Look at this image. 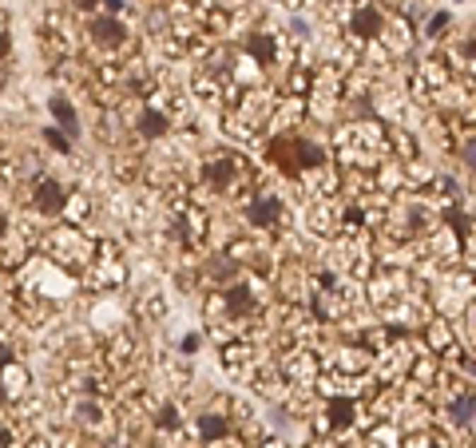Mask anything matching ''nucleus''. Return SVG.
I'll list each match as a JSON object with an SVG mask.
<instances>
[{
    "instance_id": "nucleus-21",
    "label": "nucleus",
    "mask_w": 476,
    "mask_h": 448,
    "mask_svg": "<svg viewBox=\"0 0 476 448\" xmlns=\"http://www.w3.org/2000/svg\"><path fill=\"white\" fill-rule=\"evenodd\" d=\"M28 448H44V444H28Z\"/></svg>"
},
{
    "instance_id": "nucleus-18",
    "label": "nucleus",
    "mask_w": 476,
    "mask_h": 448,
    "mask_svg": "<svg viewBox=\"0 0 476 448\" xmlns=\"http://www.w3.org/2000/svg\"><path fill=\"white\" fill-rule=\"evenodd\" d=\"M100 4H103L108 12H120V8H123V0H100Z\"/></svg>"
},
{
    "instance_id": "nucleus-11",
    "label": "nucleus",
    "mask_w": 476,
    "mask_h": 448,
    "mask_svg": "<svg viewBox=\"0 0 476 448\" xmlns=\"http://www.w3.org/2000/svg\"><path fill=\"white\" fill-rule=\"evenodd\" d=\"M199 428H203V437H226V420L223 417H214V413H211V417H203V420H199Z\"/></svg>"
},
{
    "instance_id": "nucleus-10",
    "label": "nucleus",
    "mask_w": 476,
    "mask_h": 448,
    "mask_svg": "<svg viewBox=\"0 0 476 448\" xmlns=\"http://www.w3.org/2000/svg\"><path fill=\"white\" fill-rule=\"evenodd\" d=\"M207 179H211L214 187H226V183L234 179V167L226 159H214V163H207Z\"/></svg>"
},
{
    "instance_id": "nucleus-14",
    "label": "nucleus",
    "mask_w": 476,
    "mask_h": 448,
    "mask_svg": "<svg viewBox=\"0 0 476 448\" xmlns=\"http://www.w3.org/2000/svg\"><path fill=\"white\" fill-rule=\"evenodd\" d=\"M330 417H334L337 425H345V420H349V405H345V401H342V405H334V408H330Z\"/></svg>"
},
{
    "instance_id": "nucleus-7",
    "label": "nucleus",
    "mask_w": 476,
    "mask_h": 448,
    "mask_svg": "<svg viewBox=\"0 0 476 448\" xmlns=\"http://www.w3.org/2000/svg\"><path fill=\"white\" fill-rule=\"evenodd\" d=\"M354 28L361 32V36H377V32H381V12H377L373 4H365V8H357V16H354Z\"/></svg>"
},
{
    "instance_id": "nucleus-13",
    "label": "nucleus",
    "mask_w": 476,
    "mask_h": 448,
    "mask_svg": "<svg viewBox=\"0 0 476 448\" xmlns=\"http://www.w3.org/2000/svg\"><path fill=\"white\" fill-rule=\"evenodd\" d=\"M231 306H234V309H250V294H246L243 286H234V289H231Z\"/></svg>"
},
{
    "instance_id": "nucleus-8",
    "label": "nucleus",
    "mask_w": 476,
    "mask_h": 448,
    "mask_svg": "<svg viewBox=\"0 0 476 448\" xmlns=\"http://www.w3.org/2000/svg\"><path fill=\"white\" fill-rule=\"evenodd\" d=\"M139 131L147 135V139L163 135V131H167V115H163V111H155V108H147V111L139 115Z\"/></svg>"
},
{
    "instance_id": "nucleus-4",
    "label": "nucleus",
    "mask_w": 476,
    "mask_h": 448,
    "mask_svg": "<svg viewBox=\"0 0 476 448\" xmlns=\"http://www.w3.org/2000/svg\"><path fill=\"white\" fill-rule=\"evenodd\" d=\"M0 393H4V397H24V393H28V369L24 365H16V361H12L8 369H0Z\"/></svg>"
},
{
    "instance_id": "nucleus-16",
    "label": "nucleus",
    "mask_w": 476,
    "mask_h": 448,
    "mask_svg": "<svg viewBox=\"0 0 476 448\" xmlns=\"http://www.w3.org/2000/svg\"><path fill=\"white\" fill-rule=\"evenodd\" d=\"M12 361H16V357H12V349H8V345H4V341H0V369H8V365H12Z\"/></svg>"
},
{
    "instance_id": "nucleus-5",
    "label": "nucleus",
    "mask_w": 476,
    "mask_h": 448,
    "mask_svg": "<svg viewBox=\"0 0 476 448\" xmlns=\"http://www.w3.org/2000/svg\"><path fill=\"white\" fill-rule=\"evenodd\" d=\"M246 214H250L254 226H270L278 214H282V207H278V199H270V195H262V199H254L250 207H246Z\"/></svg>"
},
{
    "instance_id": "nucleus-3",
    "label": "nucleus",
    "mask_w": 476,
    "mask_h": 448,
    "mask_svg": "<svg viewBox=\"0 0 476 448\" xmlns=\"http://www.w3.org/2000/svg\"><path fill=\"white\" fill-rule=\"evenodd\" d=\"M88 32L103 44V48H120L123 36H127V28H123L120 21H112V16H95V21L88 24Z\"/></svg>"
},
{
    "instance_id": "nucleus-20",
    "label": "nucleus",
    "mask_w": 476,
    "mask_h": 448,
    "mask_svg": "<svg viewBox=\"0 0 476 448\" xmlns=\"http://www.w3.org/2000/svg\"><path fill=\"white\" fill-rule=\"evenodd\" d=\"M76 4H80V8H95V0H76Z\"/></svg>"
},
{
    "instance_id": "nucleus-9",
    "label": "nucleus",
    "mask_w": 476,
    "mask_h": 448,
    "mask_svg": "<svg viewBox=\"0 0 476 448\" xmlns=\"http://www.w3.org/2000/svg\"><path fill=\"white\" fill-rule=\"evenodd\" d=\"M0 262H4V266H21L24 262V242L16 239V234H4V242H0Z\"/></svg>"
},
{
    "instance_id": "nucleus-15",
    "label": "nucleus",
    "mask_w": 476,
    "mask_h": 448,
    "mask_svg": "<svg viewBox=\"0 0 476 448\" xmlns=\"http://www.w3.org/2000/svg\"><path fill=\"white\" fill-rule=\"evenodd\" d=\"M468 413H472V397L456 401V420H468Z\"/></svg>"
},
{
    "instance_id": "nucleus-6",
    "label": "nucleus",
    "mask_w": 476,
    "mask_h": 448,
    "mask_svg": "<svg viewBox=\"0 0 476 448\" xmlns=\"http://www.w3.org/2000/svg\"><path fill=\"white\" fill-rule=\"evenodd\" d=\"M48 111L56 115L60 131H68V135H80V131H76V108H71V103L64 100V96H52V100H48Z\"/></svg>"
},
{
    "instance_id": "nucleus-12",
    "label": "nucleus",
    "mask_w": 476,
    "mask_h": 448,
    "mask_svg": "<svg viewBox=\"0 0 476 448\" xmlns=\"http://www.w3.org/2000/svg\"><path fill=\"white\" fill-rule=\"evenodd\" d=\"M44 139H48V147H52V151H71V139L64 135L60 127H48V131H44Z\"/></svg>"
},
{
    "instance_id": "nucleus-2",
    "label": "nucleus",
    "mask_w": 476,
    "mask_h": 448,
    "mask_svg": "<svg viewBox=\"0 0 476 448\" xmlns=\"http://www.w3.org/2000/svg\"><path fill=\"white\" fill-rule=\"evenodd\" d=\"M36 210H44V214H56V210L68 207V195H64V187L56 179H40L36 183Z\"/></svg>"
},
{
    "instance_id": "nucleus-19",
    "label": "nucleus",
    "mask_w": 476,
    "mask_h": 448,
    "mask_svg": "<svg viewBox=\"0 0 476 448\" xmlns=\"http://www.w3.org/2000/svg\"><path fill=\"white\" fill-rule=\"evenodd\" d=\"M465 159H468V163H472V167H476V139H472V143H468V147H465Z\"/></svg>"
},
{
    "instance_id": "nucleus-1",
    "label": "nucleus",
    "mask_w": 476,
    "mask_h": 448,
    "mask_svg": "<svg viewBox=\"0 0 476 448\" xmlns=\"http://www.w3.org/2000/svg\"><path fill=\"white\" fill-rule=\"evenodd\" d=\"M48 246H52V258L60 262V266H64V262H80V266H83L88 254H91L88 239H83L80 230H56Z\"/></svg>"
},
{
    "instance_id": "nucleus-17",
    "label": "nucleus",
    "mask_w": 476,
    "mask_h": 448,
    "mask_svg": "<svg viewBox=\"0 0 476 448\" xmlns=\"http://www.w3.org/2000/svg\"><path fill=\"white\" fill-rule=\"evenodd\" d=\"M12 52V40H8V32H0V60Z\"/></svg>"
}]
</instances>
